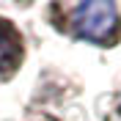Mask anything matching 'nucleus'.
<instances>
[{"instance_id":"obj_1","label":"nucleus","mask_w":121,"mask_h":121,"mask_svg":"<svg viewBox=\"0 0 121 121\" xmlns=\"http://www.w3.org/2000/svg\"><path fill=\"white\" fill-rule=\"evenodd\" d=\"M50 17L55 28L80 41L113 47L121 39V11L110 0L58 3V6H50Z\"/></svg>"},{"instance_id":"obj_3","label":"nucleus","mask_w":121,"mask_h":121,"mask_svg":"<svg viewBox=\"0 0 121 121\" xmlns=\"http://www.w3.org/2000/svg\"><path fill=\"white\" fill-rule=\"evenodd\" d=\"M110 121H121V94H118V99H116V105H113V116H110Z\"/></svg>"},{"instance_id":"obj_2","label":"nucleus","mask_w":121,"mask_h":121,"mask_svg":"<svg viewBox=\"0 0 121 121\" xmlns=\"http://www.w3.org/2000/svg\"><path fill=\"white\" fill-rule=\"evenodd\" d=\"M25 47H22V33L17 30L14 22L0 17V77L11 80L22 63Z\"/></svg>"}]
</instances>
